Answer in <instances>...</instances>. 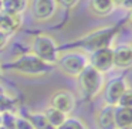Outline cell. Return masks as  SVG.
Here are the masks:
<instances>
[{"instance_id":"9","label":"cell","mask_w":132,"mask_h":129,"mask_svg":"<svg viewBox=\"0 0 132 129\" xmlns=\"http://www.w3.org/2000/svg\"><path fill=\"white\" fill-rule=\"evenodd\" d=\"M89 67H92L97 71L105 72L111 71L114 68V55H112V47H104V48L95 50L88 54Z\"/></svg>"},{"instance_id":"22","label":"cell","mask_w":132,"mask_h":129,"mask_svg":"<svg viewBox=\"0 0 132 129\" xmlns=\"http://www.w3.org/2000/svg\"><path fill=\"white\" fill-rule=\"evenodd\" d=\"M55 2H57L58 7H63V9L70 10V9H74L75 6H78L81 0H55Z\"/></svg>"},{"instance_id":"15","label":"cell","mask_w":132,"mask_h":129,"mask_svg":"<svg viewBox=\"0 0 132 129\" xmlns=\"http://www.w3.org/2000/svg\"><path fill=\"white\" fill-rule=\"evenodd\" d=\"M114 121L117 129L132 128V108L114 106Z\"/></svg>"},{"instance_id":"19","label":"cell","mask_w":132,"mask_h":129,"mask_svg":"<svg viewBox=\"0 0 132 129\" xmlns=\"http://www.w3.org/2000/svg\"><path fill=\"white\" fill-rule=\"evenodd\" d=\"M58 129H88L87 125L84 123L82 119L77 116H67V119L64 121V123Z\"/></svg>"},{"instance_id":"26","label":"cell","mask_w":132,"mask_h":129,"mask_svg":"<svg viewBox=\"0 0 132 129\" xmlns=\"http://www.w3.org/2000/svg\"><path fill=\"white\" fill-rule=\"evenodd\" d=\"M2 92H4V88H3V85L0 84V94H2Z\"/></svg>"},{"instance_id":"4","label":"cell","mask_w":132,"mask_h":129,"mask_svg":"<svg viewBox=\"0 0 132 129\" xmlns=\"http://www.w3.org/2000/svg\"><path fill=\"white\" fill-rule=\"evenodd\" d=\"M75 80H77V87L81 97L87 101H92L97 97H100L106 81L105 74L97 71L89 65Z\"/></svg>"},{"instance_id":"24","label":"cell","mask_w":132,"mask_h":129,"mask_svg":"<svg viewBox=\"0 0 132 129\" xmlns=\"http://www.w3.org/2000/svg\"><path fill=\"white\" fill-rule=\"evenodd\" d=\"M112 2H114V4H115L117 7H118V6L121 7V6H122V3L125 2V0H112Z\"/></svg>"},{"instance_id":"6","label":"cell","mask_w":132,"mask_h":129,"mask_svg":"<svg viewBox=\"0 0 132 129\" xmlns=\"http://www.w3.org/2000/svg\"><path fill=\"white\" fill-rule=\"evenodd\" d=\"M29 9L37 23H47L57 14L58 4L55 0H30Z\"/></svg>"},{"instance_id":"7","label":"cell","mask_w":132,"mask_h":129,"mask_svg":"<svg viewBox=\"0 0 132 129\" xmlns=\"http://www.w3.org/2000/svg\"><path fill=\"white\" fill-rule=\"evenodd\" d=\"M128 88H129V84L123 77H115V78H111L109 81H105V85H104L102 92H101L104 104L117 106L121 95Z\"/></svg>"},{"instance_id":"5","label":"cell","mask_w":132,"mask_h":129,"mask_svg":"<svg viewBox=\"0 0 132 129\" xmlns=\"http://www.w3.org/2000/svg\"><path fill=\"white\" fill-rule=\"evenodd\" d=\"M55 65L58 67V70L64 75L77 78L89 65L88 54L78 48L67 50L64 53H60V57H58V61L55 63Z\"/></svg>"},{"instance_id":"8","label":"cell","mask_w":132,"mask_h":129,"mask_svg":"<svg viewBox=\"0 0 132 129\" xmlns=\"http://www.w3.org/2000/svg\"><path fill=\"white\" fill-rule=\"evenodd\" d=\"M50 106L55 108L57 111L63 112L64 115L70 116L74 112L75 106H77V98L68 89H57L54 94L51 95L50 99Z\"/></svg>"},{"instance_id":"10","label":"cell","mask_w":132,"mask_h":129,"mask_svg":"<svg viewBox=\"0 0 132 129\" xmlns=\"http://www.w3.org/2000/svg\"><path fill=\"white\" fill-rule=\"evenodd\" d=\"M114 55V68L129 70L132 65V47L129 43H121L117 47H112Z\"/></svg>"},{"instance_id":"3","label":"cell","mask_w":132,"mask_h":129,"mask_svg":"<svg viewBox=\"0 0 132 129\" xmlns=\"http://www.w3.org/2000/svg\"><path fill=\"white\" fill-rule=\"evenodd\" d=\"M119 33V26H112V27H101L94 31L85 34L81 40L77 41L75 48L82 50L87 54L95 51V50L104 48V47H112V40L118 36Z\"/></svg>"},{"instance_id":"28","label":"cell","mask_w":132,"mask_h":129,"mask_svg":"<svg viewBox=\"0 0 132 129\" xmlns=\"http://www.w3.org/2000/svg\"><path fill=\"white\" fill-rule=\"evenodd\" d=\"M0 16H2V12H0Z\"/></svg>"},{"instance_id":"16","label":"cell","mask_w":132,"mask_h":129,"mask_svg":"<svg viewBox=\"0 0 132 129\" xmlns=\"http://www.w3.org/2000/svg\"><path fill=\"white\" fill-rule=\"evenodd\" d=\"M43 114H44V116H46L48 125L51 126V129H58L64 123V121L67 119V115H64L63 112L57 111L55 108H53V106H50V105L43 111Z\"/></svg>"},{"instance_id":"1","label":"cell","mask_w":132,"mask_h":129,"mask_svg":"<svg viewBox=\"0 0 132 129\" xmlns=\"http://www.w3.org/2000/svg\"><path fill=\"white\" fill-rule=\"evenodd\" d=\"M2 68L10 70V71L16 72L19 75L23 77H29V78H40L44 75L50 74L54 68V65L41 61L38 57H36L33 53H24L20 54L17 57H14L12 61L6 63Z\"/></svg>"},{"instance_id":"21","label":"cell","mask_w":132,"mask_h":129,"mask_svg":"<svg viewBox=\"0 0 132 129\" xmlns=\"http://www.w3.org/2000/svg\"><path fill=\"white\" fill-rule=\"evenodd\" d=\"M16 129H34V128L23 114H17V116H16Z\"/></svg>"},{"instance_id":"27","label":"cell","mask_w":132,"mask_h":129,"mask_svg":"<svg viewBox=\"0 0 132 129\" xmlns=\"http://www.w3.org/2000/svg\"><path fill=\"white\" fill-rule=\"evenodd\" d=\"M125 129H131V128H125Z\"/></svg>"},{"instance_id":"20","label":"cell","mask_w":132,"mask_h":129,"mask_svg":"<svg viewBox=\"0 0 132 129\" xmlns=\"http://www.w3.org/2000/svg\"><path fill=\"white\" fill-rule=\"evenodd\" d=\"M117 106H122V108H132V91L128 88L122 95H121L119 101H118Z\"/></svg>"},{"instance_id":"2","label":"cell","mask_w":132,"mask_h":129,"mask_svg":"<svg viewBox=\"0 0 132 129\" xmlns=\"http://www.w3.org/2000/svg\"><path fill=\"white\" fill-rule=\"evenodd\" d=\"M30 53H33L36 57H38L44 63L50 64V65H55L61 51L60 44L51 34L38 33V34L33 36L31 41H30Z\"/></svg>"},{"instance_id":"18","label":"cell","mask_w":132,"mask_h":129,"mask_svg":"<svg viewBox=\"0 0 132 129\" xmlns=\"http://www.w3.org/2000/svg\"><path fill=\"white\" fill-rule=\"evenodd\" d=\"M16 101L7 94L6 91L0 94V115L6 114V112H16Z\"/></svg>"},{"instance_id":"12","label":"cell","mask_w":132,"mask_h":129,"mask_svg":"<svg viewBox=\"0 0 132 129\" xmlns=\"http://www.w3.org/2000/svg\"><path fill=\"white\" fill-rule=\"evenodd\" d=\"M95 122L98 129H117L114 121V106L104 104L95 115Z\"/></svg>"},{"instance_id":"13","label":"cell","mask_w":132,"mask_h":129,"mask_svg":"<svg viewBox=\"0 0 132 129\" xmlns=\"http://www.w3.org/2000/svg\"><path fill=\"white\" fill-rule=\"evenodd\" d=\"M89 12L94 16L98 17H108L114 13V10L117 9V6L114 4L112 0H89L88 4Z\"/></svg>"},{"instance_id":"11","label":"cell","mask_w":132,"mask_h":129,"mask_svg":"<svg viewBox=\"0 0 132 129\" xmlns=\"http://www.w3.org/2000/svg\"><path fill=\"white\" fill-rule=\"evenodd\" d=\"M21 26H23V16L9 14V13L2 12V16H0V31L2 33L12 37L21 29Z\"/></svg>"},{"instance_id":"14","label":"cell","mask_w":132,"mask_h":129,"mask_svg":"<svg viewBox=\"0 0 132 129\" xmlns=\"http://www.w3.org/2000/svg\"><path fill=\"white\" fill-rule=\"evenodd\" d=\"M30 0H0V9L3 13L23 16L29 10Z\"/></svg>"},{"instance_id":"17","label":"cell","mask_w":132,"mask_h":129,"mask_svg":"<svg viewBox=\"0 0 132 129\" xmlns=\"http://www.w3.org/2000/svg\"><path fill=\"white\" fill-rule=\"evenodd\" d=\"M24 116L30 121V123L34 129H51L43 112H27Z\"/></svg>"},{"instance_id":"23","label":"cell","mask_w":132,"mask_h":129,"mask_svg":"<svg viewBox=\"0 0 132 129\" xmlns=\"http://www.w3.org/2000/svg\"><path fill=\"white\" fill-rule=\"evenodd\" d=\"M9 40H10L9 36H6L4 33L0 31V51H2L3 48H6V47H7V44H9Z\"/></svg>"},{"instance_id":"25","label":"cell","mask_w":132,"mask_h":129,"mask_svg":"<svg viewBox=\"0 0 132 129\" xmlns=\"http://www.w3.org/2000/svg\"><path fill=\"white\" fill-rule=\"evenodd\" d=\"M2 77H3V68H2V65H0V80H2Z\"/></svg>"}]
</instances>
